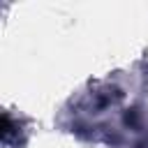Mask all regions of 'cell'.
Listing matches in <instances>:
<instances>
[{
	"mask_svg": "<svg viewBox=\"0 0 148 148\" xmlns=\"http://www.w3.org/2000/svg\"><path fill=\"white\" fill-rule=\"evenodd\" d=\"M9 132H12L9 118H7V116H0V136H5V134H9Z\"/></svg>",
	"mask_w": 148,
	"mask_h": 148,
	"instance_id": "cell-1",
	"label": "cell"
}]
</instances>
